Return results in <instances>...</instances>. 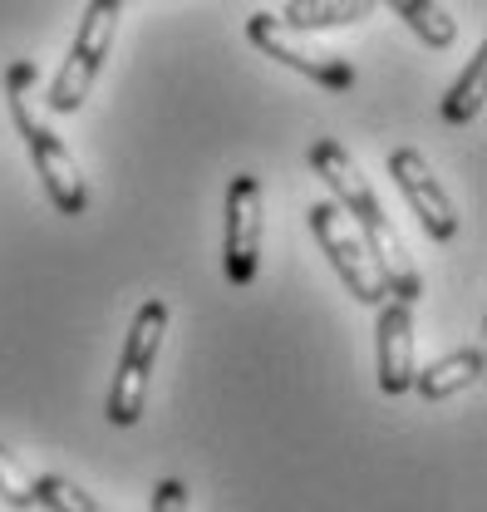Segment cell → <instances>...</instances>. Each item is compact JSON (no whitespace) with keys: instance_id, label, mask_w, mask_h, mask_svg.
<instances>
[{"instance_id":"6da1fadb","label":"cell","mask_w":487,"mask_h":512,"mask_svg":"<svg viewBox=\"0 0 487 512\" xmlns=\"http://www.w3.org/2000/svg\"><path fill=\"white\" fill-rule=\"evenodd\" d=\"M310 168H315V178L330 188V197L340 202V212L355 217L350 227L360 232V242H365L369 261H374V271H379V281H384V291H394V301H409V306H414V301L424 296V276H419L414 256L404 247V237L394 232L389 212L379 207V197L369 188V178L360 173V163H355L335 138H315V143H310Z\"/></svg>"},{"instance_id":"7a4b0ae2","label":"cell","mask_w":487,"mask_h":512,"mask_svg":"<svg viewBox=\"0 0 487 512\" xmlns=\"http://www.w3.org/2000/svg\"><path fill=\"white\" fill-rule=\"evenodd\" d=\"M35 84H40V69H35L30 60H15L10 69H5L10 119H15L20 138H25V153H30V163H35L40 183H45V192H50L55 212H64V217H79V212L89 207V183H84V173H79V163H74L69 143H64L60 133H55V128L35 114V94H30Z\"/></svg>"},{"instance_id":"3957f363","label":"cell","mask_w":487,"mask_h":512,"mask_svg":"<svg viewBox=\"0 0 487 512\" xmlns=\"http://www.w3.org/2000/svg\"><path fill=\"white\" fill-rule=\"evenodd\" d=\"M163 335H168V301H163V296H148V301L138 306L133 325H128V340H123V350H119V375H114V389H109L104 419H109L114 429H133V424L143 419Z\"/></svg>"},{"instance_id":"277c9868","label":"cell","mask_w":487,"mask_h":512,"mask_svg":"<svg viewBox=\"0 0 487 512\" xmlns=\"http://www.w3.org/2000/svg\"><path fill=\"white\" fill-rule=\"evenodd\" d=\"M119 20H123V0H89V5H84L79 30H74V45H69V55H64L55 84L45 89V104H50L55 114H79V109H84V99H89L99 69H104L109 50H114Z\"/></svg>"},{"instance_id":"5b68a950","label":"cell","mask_w":487,"mask_h":512,"mask_svg":"<svg viewBox=\"0 0 487 512\" xmlns=\"http://www.w3.org/2000/svg\"><path fill=\"white\" fill-rule=\"evenodd\" d=\"M305 222H310V232H315L320 252L330 256L335 276L345 281V291H350L360 306H379L389 291H384V281H379V271H374V261H369L365 242H360V232L345 222L340 202H335V197H320V202H310Z\"/></svg>"},{"instance_id":"8992f818","label":"cell","mask_w":487,"mask_h":512,"mask_svg":"<svg viewBox=\"0 0 487 512\" xmlns=\"http://www.w3.org/2000/svg\"><path fill=\"white\" fill-rule=\"evenodd\" d=\"M261 232H266V197L256 173H237L227 183V232H222V271L232 286H251L261 271Z\"/></svg>"},{"instance_id":"52a82bcc","label":"cell","mask_w":487,"mask_h":512,"mask_svg":"<svg viewBox=\"0 0 487 512\" xmlns=\"http://www.w3.org/2000/svg\"><path fill=\"white\" fill-rule=\"evenodd\" d=\"M246 40H251L261 55H271L276 64L296 69L301 79L320 84V89H335V94L355 89V69H350V60H340V55H330V50H305L301 40H296V30H286L271 10H256V15L246 20Z\"/></svg>"},{"instance_id":"ba28073f","label":"cell","mask_w":487,"mask_h":512,"mask_svg":"<svg viewBox=\"0 0 487 512\" xmlns=\"http://www.w3.org/2000/svg\"><path fill=\"white\" fill-rule=\"evenodd\" d=\"M389 178H394V188L404 192L409 212L419 217V227L433 242H453L458 237V202L433 178V168H428V158L419 148H394L389 153Z\"/></svg>"},{"instance_id":"9c48e42d","label":"cell","mask_w":487,"mask_h":512,"mask_svg":"<svg viewBox=\"0 0 487 512\" xmlns=\"http://www.w3.org/2000/svg\"><path fill=\"white\" fill-rule=\"evenodd\" d=\"M379 389L384 394H409L414 389V306L409 301H379Z\"/></svg>"},{"instance_id":"30bf717a","label":"cell","mask_w":487,"mask_h":512,"mask_svg":"<svg viewBox=\"0 0 487 512\" xmlns=\"http://www.w3.org/2000/svg\"><path fill=\"white\" fill-rule=\"evenodd\" d=\"M483 370H487L483 345H463V350L433 360L428 370H414V389L424 394L428 404H438V399H453V394L473 389V384L483 380Z\"/></svg>"},{"instance_id":"8fae6325","label":"cell","mask_w":487,"mask_h":512,"mask_svg":"<svg viewBox=\"0 0 487 512\" xmlns=\"http://www.w3.org/2000/svg\"><path fill=\"white\" fill-rule=\"evenodd\" d=\"M379 0H286V10L276 15L286 30L315 35V30H340V25H360L374 15Z\"/></svg>"},{"instance_id":"7c38bea8","label":"cell","mask_w":487,"mask_h":512,"mask_svg":"<svg viewBox=\"0 0 487 512\" xmlns=\"http://www.w3.org/2000/svg\"><path fill=\"white\" fill-rule=\"evenodd\" d=\"M379 5H389L424 45H433V50H448L453 40H458V20L438 5V0H379Z\"/></svg>"},{"instance_id":"4fadbf2b","label":"cell","mask_w":487,"mask_h":512,"mask_svg":"<svg viewBox=\"0 0 487 512\" xmlns=\"http://www.w3.org/2000/svg\"><path fill=\"white\" fill-rule=\"evenodd\" d=\"M483 79H487V45L473 50V64L458 74V84L443 94V119L448 124H473L483 114Z\"/></svg>"},{"instance_id":"5bb4252c","label":"cell","mask_w":487,"mask_h":512,"mask_svg":"<svg viewBox=\"0 0 487 512\" xmlns=\"http://www.w3.org/2000/svg\"><path fill=\"white\" fill-rule=\"evenodd\" d=\"M35 503H45L50 512H114V508H104L94 493H84L79 483L60 478V473H40L35 478Z\"/></svg>"},{"instance_id":"9a60e30c","label":"cell","mask_w":487,"mask_h":512,"mask_svg":"<svg viewBox=\"0 0 487 512\" xmlns=\"http://www.w3.org/2000/svg\"><path fill=\"white\" fill-rule=\"evenodd\" d=\"M0 503L10 508H35V478L20 468V458L0 444Z\"/></svg>"},{"instance_id":"2e32d148","label":"cell","mask_w":487,"mask_h":512,"mask_svg":"<svg viewBox=\"0 0 487 512\" xmlns=\"http://www.w3.org/2000/svg\"><path fill=\"white\" fill-rule=\"evenodd\" d=\"M153 512H187V483L183 478H158V488H153Z\"/></svg>"}]
</instances>
